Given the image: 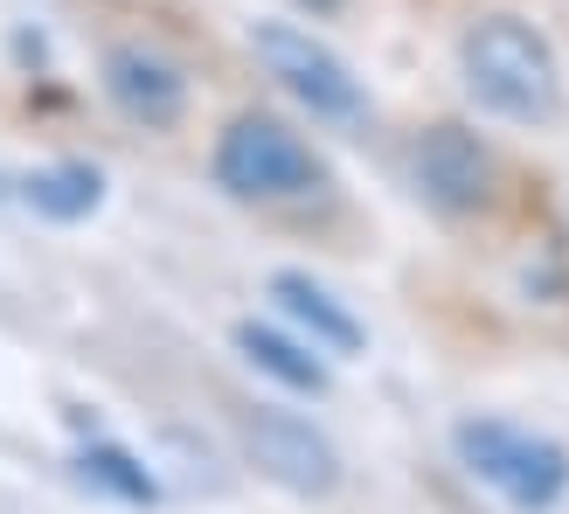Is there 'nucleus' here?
<instances>
[{
	"label": "nucleus",
	"instance_id": "9",
	"mask_svg": "<svg viewBox=\"0 0 569 514\" xmlns=\"http://www.w3.org/2000/svg\"><path fill=\"white\" fill-rule=\"evenodd\" d=\"M237 348L258 362L264 376H278L284 389H312V396L327 389V368L312 362L299 340H284V334H271V327H258V320H243V327H237Z\"/></svg>",
	"mask_w": 569,
	"mask_h": 514
},
{
	"label": "nucleus",
	"instance_id": "8",
	"mask_svg": "<svg viewBox=\"0 0 569 514\" xmlns=\"http://www.w3.org/2000/svg\"><path fill=\"white\" fill-rule=\"evenodd\" d=\"M271 299H278L284 313H292V320H299L312 340H320V348H333V355H355L361 340H368L355 313L340 306V299L327 293V285H312L306 271H278V278H271Z\"/></svg>",
	"mask_w": 569,
	"mask_h": 514
},
{
	"label": "nucleus",
	"instance_id": "4",
	"mask_svg": "<svg viewBox=\"0 0 569 514\" xmlns=\"http://www.w3.org/2000/svg\"><path fill=\"white\" fill-rule=\"evenodd\" d=\"M250 42H258L264 70L312 111V119H355V111H361V83H355V70L340 63L327 42H312L306 28H292V21H264Z\"/></svg>",
	"mask_w": 569,
	"mask_h": 514
},
{
	"label": "nucleus",
	"instance_id": "2",
	"mask_svg": "<svg viewBox=\"0 0 569 514\" xmlns=\"http://www.w3.org/2000/svg\"><path fill=\"white\" fill-rule=\"evenodd\" d=\"M459 459L500 487L521 514H542L569 494V452L556 438H535V432H515V424H493V417H466L459 432Z\"/></svg>",
	"mask_w": 569,
	"mask_h": 514
},
{
	"label": "nucleus",
	"instance_id": "5",
	"mask_svg": "<svg viewBox=\"0 0 569 514\" xmlns=\"http://www.w3.org/2000/svg\"><path fill=\"white\" fill-rule=\"evenodd\" d=\"M243 452L264 480H278L284 494H306V501H327L340 487V452L312 432L306 417H284V411H243Z\"/></svg>",
	"mask_w": 569,
	"mask_h": 514
},
{
	"label": "nucleus",
	"instance_id": "7",
	"mask_svg": "<svg viewBox=\"0 0 569 514\" xmlns=\"http://www.w3.org/2000/svg\"><path fill=\"white\" fill-rule=\"evenodd\" d=\"M417 188L431 195L438 209L466 216V209H479L493 195V160H487V147H479L472 132L438 126V132H423V147H417Z\"/></svg>",
	"mask_w": 569,
	"mask_h": 514
},
{
	"label": "nucleus",
	"instance_id": "11",
	"mask_svg": "<svg viewBox=\"0 0 569 514\" xmlns=\"http://www.w3.org/2000/svg\"><path fill=\"white\" fill-rule=\"evenodd\" d=\"M77 473L91 480V487H104V494H119V501H132V507H153L160 501V480L132 459V452H119V445H83V459H77Z\"/></svg>",
	"mask_w": 569,
	"mask_h": 514
},
{
	"label": "nucleus",
	"instance_id": "1",
	"mask_svg": "<svg viewBox=\"0 0 569 514\" xmlns=\"http://www.w3.org/2000/svg\"><path fill=\"white\" fill-rule=\"evenodd\" d=\"M459 56H466L472 98L487 111H500V119H556L562 70H556V49L528 21H507V14L479 21Z\"/></svg>",
	"mask_w": 569,
	"mask_h": 514
},
{
	"label": "nucleus",
	"instance_id": "10",
	"mask_svg": "<svg viewBox=\"0 0 569 514\" xmlns=\"http://www.w3.org/2000/svg\"><path fill=\"white\" fill-rule=\"evenodd\" d=\"M21 195H28V209H36V216L77 223V216H91L104 202V181H98V167H42Z\"/></svg>",
	"mask_w": 569,
	"mask_h": 514
},
{
	"label": "nucleus",
	"instance_id": "3",
	"mask_svg": "<svg viewBox=\"0 0 569 514\" xmlns=\"http://www.w3.org/2000/svg\"><path fill=\"white\" fill-rule=\"evenodd\" d=\"M216 181L243 195V202H284V195H306L320 181V160L299 132H284L278 119H237L216 147Z\"/></svg>",
	"mask_w": 569,
	"mask_h": 514
},
{
	"label": "nucleus",
	"instance_id": "6",
	"mask_svg": "<svg viewBox=\"0 0 569 514\" xmlns=\"http://www.w3.org/2000/svg\"><path fill=\"white\" fill-rule=\"evenodd\" d=\"M104 91H111V105H119L126 119H139V126H174L181 105H188V77L167 63L160 49L119 42V49L104 56Z\"/></svg>",
	"mask_w": 569,
	"mask_h": 514
}]
</instances>
